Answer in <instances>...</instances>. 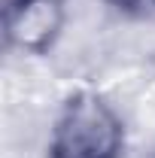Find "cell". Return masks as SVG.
Segmentation results:
<instances>
[{
  "mask_svg": "<svg viewBox=\"0 0 155 158\" xmlns=\"http://www.w3.org/2000/svg\"><path fill=\"white\" fill-rule=\"evenodd\" d=\"M125 128L116 110L91 91H79L61 106L49 158H119Z\"/></svg>",
  "mask_w": 155,
  "mask_h": 158,
  "instance_id": "cell-1",
  "label": "cell"
},
{
  "mask_svg": "<svg viewBox=\"0 0 155 158\" xmlns=\"http://www.w3.org/2000/svg\"><path fill=\"white\" fill-rule=\"evenodd\" d=\"M64 24V0H6L3 34L9 46L43 55Z\"/></svg>",
  "mask_w": 155,
  "mask_h": 158,
  "instance_id": "cell-2",
  "label": "cell"
},
{
  "mask_svg": "<svg viewBox=\"0 0 155 158\" xmlns=\"http://www.w3.org/2000/svg\"><path fill=\"white\" fill-rule=\"evenodd\" d=\"M116 9L128 12V15H149L155 12V0H110Z\"/></svg>",
  "mask_w": 155,
  "mask_h": 158,
  "instance_id": "cell-3",
  "label": "cell"
},
{
  "mask_svg": "<svg viewBox=\"0 0 155 158\" xmlns=\"http://www.w3.org/2000/svg\"><path fill=\"white\" fill-rule=\"evenodd\" d=\"M152 158H155V152H152Z\"/></svg>",
  "mask_w": 155,
  "mask_h": 158,
  "instance_id": "cell-4",
  "label": "cell"
}]
</instances>
